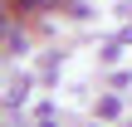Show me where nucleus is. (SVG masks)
<instances>
[{"instance_id":"nucleus-6","label":"nucleus","mask_w":132,"mask_h":127,"mask_svg":"<svg viewBox=\"0 0 132 127\" xmlns=\"http://www.w3.org/2000/svg\"><path fill=\"white\" fill-rule=\"evenodd\" d=\"M39 127H54V122H39Z\"/></svg>"},{"instance_id":"nucleus-2","label":"nucleus","mask_w":132,"mask_h":127,"mask_svg":"<svg viewBox=\"0 0 132 127\" xmlns=\"http://www.w3.org/2000/svg\"><path fill=\"white\" fill-rule=\"evenodd\" d=\"M29 88H34V78H29V73L10 78V88H5V108H10V113H15V108H24V103H29Z\"/></svg>"},{"instance_id":"nucleus-1","label":"nucleus","mask_w":132,"mask_h":127,"mask_svg":"<svg viewBox=\"0 0 132 127\" xmlns=\"http://www.w3.org/2000/svg\"><path fill=\"white\" fill-rule=\"evenodd\" d=\"M5 54H10V59H20V54H29V34H24V29L15 24V15L5 20Z\"/></svg>"},{"instance_id":"nucleus-5","label":"nucleus","mask_w":132,"mask_h":127,"mask_svg":"<svg viewBox=\"0 0 132 127\" xmlns=\"http://www.w3.org/2000/svg\"><path fill=\"white\" fill-rule=\"evenodd\" d=\"M118 15H122V20H132V0H122V5H118Z\"/></svg>"},{"instance_id":"nucleus-8","label":"nucleus","mask_w":132,"mask_h":127,"mask_svg":"<svg viewBox=\"0 0 132 127\" xmlns=\"http://www.w3.org/2000/svg\"><path fill=\"white\" fill-rule=\"evenodd\" d=\"M127 127H132V122H127Z\"/></svg>"},{"instance_id":"nucleus-3","label":"nucleus","mask_w":132,"mask_h":127,"mask_svg":"<svg viewBox=\"0 0 132 127\" xmlns=\"http://www.w3.org/2000/svg\"><path fill=\"white\" fill-rule=\"evenodd\" d=\"M122 113V98H103L98 103V122H108V117H118Z\"/></svg>"},{"instance_id":"nucleus-4","label":"nucleus","mask_w":132,"mask_h":127,"mask_svg":"<svg viewBox=\"0 0 132 127\" xmlns=\"http://www.w3.org/2000/svg\"><path fill=\"white\" fill-rule=\"evenodd\" d=\"M64 10H69V15H73V20H93V10H88V0H69V5H64Z\"/></svg>"},{"instance_id":"nucleus-7","label":"nucleus","mask_w":132,"mask_h":127,"mask_svg":"<svg viewBox=\"0 0 132 127\" xmlns=\"http://www.w3.org/2000/svg\"><path fill=\"white\" fill-rule=\"evenodd\" d=\"M93 127H98V122H93Z\"/></svg>"}]
</instances>
